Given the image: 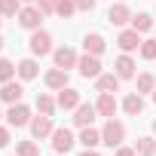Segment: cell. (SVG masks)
I'll use <instances>...</instances> for the list:
<instances>
[{
  "mask_svg": "<svg viewBox=\"0 0 156 156\" xmlns=\"http://www.w3.org/2000/svg\"><path fill=\"white\" fill-rule=\"evenodd\" d=\"M28 49H31V55H34V58H43V55H52V52H55V49H52V34H49V31H43V28L31 31V40H28Z\"/></svg>",
  "mask_w": 156,
  "mask_h": 156,
  "instance_id": "cell-1",
  "label": "cell"
},
{
  "mask_svg": "<svg viewBox=\"0 0 156 156\" xmlns=\"http://www.w3.org/2000/svg\"><path fill=\"white\" fill-rule=\"evenodd\" d=\"M122 141H126V126H122L119 119L110 116V119L104 122V129H101V144H107L110 150H116Z\"/></svg>",
  "mask_w": 156,
  "mask_h": 156,
  "instance_id": "cell-2",
  "label": "cell"
},
{
  "mask_svg": "<svg viewBox=\"0 0 156 156\" xmlns=\"http://www.w3.org/2000/svg\"><path fill=\"white\" fill-rule=\"evenodd\" d=\"M101 55H80V61H76V70H80V76H86V80H98L101 76Z\"/></svg>",
  "mask_w": 156,
  "mask_h": 156,
  "instance_id": "cell-3",
  "label": "cell"
},
{
  "mask_svg": "<svg viewBox=\"0 0 156 156\" xmlns=\"http://www.w3.org/2000/svg\"><path fill=\"white\" fill-rule=\"evenodd\" d=\"M19 25L25 28V31H37L40 28V22H43V9L40 6H31V3H25L22 9H19Z\"/></svg>",
  "mask_w": 156,
  "mask_h": 156,
  "instance_id": "cell-4",
  "label": "cell"
},
{
  "mask_svg": "<svg viewBox=\"0 0 156 156\" xmlns=\"http://www.w3.org/2000/svg\"><path fill=\"white\" fill-rule=\"evenodd\" d=\"M31 119H34V116H31V107H28V104H22V101H19V104H9V110H6V122H9L12 129L31 126Z\"/></svg>",
  "mask_w": 156,
  "mask_h": 156,
  "instance_id": "cell-5",
  "label": "cell"
},
{
  "mask_svg": "<svg viewBox=\"0 0 156 156\" xmlns=\"http://www.w3.org/2000/svg\"><path fill=\"white\" fill-rule=\"evenodd\" d=\"M52 61H55V67H61V70H70V67H76L80 55H76L70 46H58V49L52 52Z\"/></svg>",
  "mask_w": 156,
  "mask_h": 156,
  "instance_id": "cell-6",
  "label": "cell"
},
{
  "mask_svg": "<svg viewBox=\"0 0 156 156\" xmlns=\"http://www.w3.org/2000/svg\"><path fill=\"white\" fill-rule=\"evenodd\" d=\"M52 132H55V126H52V116H34L31 119V135H34V141H43V138H52Z\"/></svg>",
  "mask_w": 156,
  "mask_h": 156,
  "instance_id": "cell-7",
  "label": "cell"
},
{
  "mask_svg": "<svg viewBox=\"0 0 156 156\" xmlns=\"http://www.w3.org/2000/svg\"><path fill=\"white\" fill-rule=\"evenodd\" d=\"M107 22H110L113 28H126V25L132 22V9H129L126 3H113V6L107 9Z\"/></svg>",
  "mask_w": 156,
  "mask_h": 156,
  "instance_id": "cell-8",
  "label": "cell"
},
{
  "mask_svg": "<svg viewBox=\"0 0 156 156\" xmlns=\"http://www.w3.org/2000/svg\"><path fill=\"white\" fill-rule=\"evenodd\" d=\"M116 46H119L122 52H135V49H141V34H138L135 28H122L119 37H116Z\"/></svg>",
  "mask_w": 156,
  "mask_h": 156,
  "instance_id": "cell-9",
  "label": "cell"
},
{
  "mask_svg": "<svg viewBox=\"0 0 156 156\" xmlns=\"http://www.w3.org/2000/svg\"><path fill=\"white\" fill-rule=\"evenodd\" d=\"M73 144H76V138H73L70 129H55V132H52V150H55V153H67Z\"/></svg>",
  "mask_w": 156,
  "mask_h": 156,
  "instance_id": "cell-10",
  "label": "cell"
},
{
  "mask_svg": "<svg viewBox=\"0 0 156 156\" xmlns=\"http://www.w3.org/2000/svg\"><path fill=\"white\" fill-rule=\"evenodd\" d=\"M43 83H46V89L61 92V89L67 86V70H61V67H49V70L43 73Z\"/></svg>",
  "mask_w": 156,
  "mask_h": 156,
  "instance_id": "cell-11",
  "label": "cell"
},
{
  "mask_svg": "<svg viewBox=\"0 0 156 156\" xmlns=\"http://www.w3.org/2000/svg\"><path fill=\"white\" fill-rule=\"evenodd\" d=\"M22 95H25V86H22V83H16V80L0 83V101H6V104H19Z\"/></svg>",
  "mask_w": 156,
  "mask_h": 156,
  "instance_id": "cell-12",
  "label": "cell"
},
{
  "mask_svg": "<svg viewBox=\"0 0 156 156\" xmlns=\"http://www.w3.org/2000/svg\"><path fill=\"white\" fill-rule=\"evenodd\" d=\"M135 67H138V64H135V58H132L129 52H122V55L113 61V73L119 76V80H132V76H135Z\"/></svg>",
  "mask_w": 156,
  "mask_h": 156,
  "instance_id": "cell-13",
  "label": "cell"
},
{
  "mask_svg": "<svg viewBox=\"0 0 156 156\" xmlns=\"http://www.w3.org/2000/svg\"><path fill=\"white\" fill-rule=\"evenodd\" d=\"M95 107H98V116H116V110H119V104H116V98H113V92H98V101H95Z\"/></svg>",
  "mask_w": 156,
  "mask_h": 156,
  "instance_id": "cell-14",
  "label": "cell"
},
{
  "mask_svg": "<svg viewBox=\"0 0 156 156\" xmlns=\"http://www.w3.org/2000/svg\"><path fill=\"white\" fill-rule=\"evenodd\" d=\"M16 73H19V80H22V83L37 80V76H40V64H37V58H22V61L16 64Z\"/></svg>",
  "mask_w": 156,
  "mask_h": 156,
  "instance_id": "cell-15",
  "label": "cell"
},
{
  "mask_svg": "<svg viewBox=\"0 0 156 156\" xmlns=\"http://www.w3.org/2000/svg\"><path fill=\"white\" fill-rule=\"evenodd\" d=\"M95 116H98V107H95V104H80V107L73 110V126L86 129V126L95 122Z\"/></svg>",
  "mask_w": 156,
  "mask_h": 156,
  "instance_id": "cell-16",
  "label": "cell"
},
{
  "mask_svg": "<svg viewBox=\"0 0 156 156\" xmlns=\"http://www.w3.org/2000/svg\"><path fill=\"white\" fill-rule=\"evenodd\" d=\"M55 101H58V107H61V110H76V107L83 104V101H80V92L70 89V86H64V89L58 92V98H55Z\"/></svg>",
  "mask_w": 156,
  "mask_h": 156,
  "instance_id": "cell-17",
  "label": "cell"
},
{
  "mask_svg": "<svg viewBox=\"0 0 156 156\" xmlns=\"http://www.w3.org/2000/svg\"><path fill=\"white\" fill-rule=\"evenodd\" d=\"M83 49H86L89 55H101V52L107 49V40H104L101 34H95V31H92V34H86V37H83Z\"/></svg>",
  "mask_w": 156,
  "mask_h": 156,
  "instance_id": "cell-18",
  "label": "cell"
},
{
  "mask_svg": "<svg viewBox=\"0 0 156 156\" xmlns=\"http://www.w3.org/2000/svg\"><path fill=\"white\" fill-rule=\"evenodd\" d=\"M76 144H83L86 150H95V147L101 144V132H98V129H92V126H86V129L80 132V138H76Z\"/></svg>",
  "mask_w": 156,
  "mask_h": 156,
  "instance_id": "cell-19",
  "label": "cell"
},
{
  "mask_svg": "<svg viewBox=\"0 0 156 156\" xmlns=\"http://www.w3.org/2000/svg\"><path fill=\"white\" fill-rule=\"evenodd\" d=\"M122 110H126L129 116H138V113L144 110V98H141V92H129V95L122 98Z\"/></svg>",
  "mask_w": 156,
  "mask_h": 156,
  "instance_id": "cell-20",
  "label": "cell"
},
{
  "mask_svg": "<svg viewBox=\"0 0 156 156\" xmlns=\"http://www.w3.org/2000/svg\"><path fill=\"white\" fill-rule=\"evenodd\" d=\"M95 89L98 92H116L119 89V76L116 73H101L98 80H95Z\"/></svg>",
  "mask_w": 156,
  "mask_h": 156,
  "instance_id": "cell-21",
  "label": "cell"
},
{
  "mask_svg": "<svg viewBox=\"0 0 156 156\" xmlns=\"http://www.w3.org/2000/svg\"><path fill=\"white\" fill-rule=\"evenodd\" d=\"M55 107H58V101H55L52 95H46V92H40V95H37V110H40L43 116H52V113H55Z\"/></svg>",
  "mask_w": 156,
  "mask_h": 156,
  "instance_id": "cell-22",
  "label": "cell"
},
{
  "mask_svg": "<svg viewBox=\"0 0 156 156\" xmlns=\"http://www.w3.org/2000/svg\"><path fill=\"white\" fill-rule=\"evenodd\" d=\"M132 28H135L138 34H147V31L153 28V19H150V12H138V16H132Z\"/></svg>",
  "mask_w": 156,
  "mask_h": 156,
  "instance_id": "cell-23",
  "label": "cell"
},
{
  "mask_svg": "<svg viewBox=\"0 0 156 156\" xmlns=\"http://www.w3.org/2000/svg\"><path fill=\"white\" fill-rule=\"evenodd\" d=\"M135 150H138V156H153V153H156V138H150V135L138 138Z\"/></svg>",
  "mask_w": 156,
  "mask_h": 156,
  "instance_id": "cell-24",
  "label": "cell"
},
{
  "mask_svg": "<svg viewBox=\"0 0 156 156\" xmlns=\"http://www.w3.org/2000/svg\"><path fill=\"white\" fill-rule=\"evenodd\" d=\"M153 89H156V76H153V73H138V89H135V92L147 95V92H153Z\"/></svg>",
  "mask_w": 156,
  "mask_h": 156,
  "instance_id": "cell-25",
  "label": "cell"
},
{
  "mask_svg": "<svg viewBox=\"0 0 156 156\" xmlns=\"http://www.w3.org/2000/svg\"><path fill=\"white\" fill-rule=\"evenodd\" d=\"M22 6H25L22 0H0V16H3V19L19 16V9H22Z\"/></svg>",
  "mask_w": 156,
  "mask_h": 156,
  "instance_id": "cell-26",
  "label": "cell"
},
{
  "mask_svg": "<svg viewBox=\"0 0 156 156\" xmlns=\"http://www.w3.org/2000/svg\"><path fill=\"white\" fill-rule=\"evenodd\" d=\"M16 156H40L37 141H19L16 144Z\"/></svg>",
  "mask_w": 156,
  "mask_h": 156,
  "instance_id": "cell-27",
  "label": "cell"
},
{
  "mask_svg": "<svg viewBox=\"0 0 156 156\" xmlns=\"http://www.w3.org/2000/svg\"><path fill=\"white\" fill-rule=\"evenodd\" d=\"M16 80V64L9 58H0V83H9Z\"/></svg>",
  "mask_w": 156,
  "mask_h": 156,
  "instance_id": "cell-28",
  "label": "cell"
},
{
  "mask_svg": "<svg viewBox=\"0 0 156 156\" xmlns=\"http://www.w3.org/2000/svg\"><path fill=\"white\" fill-rule=\"evenodd\" d=\"M138 52H141L144 61H153V58H156V37H153V40H141V49H138Z\"/></svg>",
  "mask_w": 156,
  "mask_h": 156,
  "instance_id": "cell-29",
  "label": "cell"
},
{
  "mask_svg": "<svg viewBox=\"0 0 156 156\" xmlns=\"http://www.w3.org/2000/svg\"><path fill=\"white\" fill-rule=\"evenodd\" d=\"M76 12V3L73 0H58V6H55V16H61V19H70Z\"/></svg>",
  "mask_w": 156,
  "mask_h": 156,
  "instance_id": "cell-30",
  "label": "cell"
},
{
  "mask_svg": "<svg viewBox=\"0 0 156 156\" xmlns=\"http://www.w3.org/2000/svg\"><path fill=\"white\" fill-rule=\"evenodd\" d=\"M37 6L43 9V16H52L55 6H58V0H37Z\"/></svg>",
  "mask_w": 156,
  "mask_h": 156,
  "instance_id": "cell-31",
  "label": "cell"
},
{
  "mask_svg": "<svg viewBox=\"0 0 156 156\" xmlns=\"http://www.w3.org/2000/svg\"><path fill=\"white\" fill-rule=\"evenodd\" d=\"M73 3H76V9L89 12V9H95V3H98V0H73Z\"/></svg>",
  "mask_w": 156,
  "mask_h": 156,
  "instance_id": "cell-32",
  "label": "cell"
},
{
  "mask_svg": "<svg viewBox=\"0 0 156 156\" xmlns=\"http://www.w3.org/2000/svg\"><path fill=\"white\" fill-rule=\"evenodd\" d=\"M113 156H138V150H132V147H122V144H119V147L113 150Z\"/></svg>",
  "mask_w": 156,
  "mask_h": 156,
  "instance_id": "cell-33",
  "label": "cell"
},
{
  "mask_svg": "<svg viewBox=\"0 0 156 156\" xmlns=\"http://www.w3.org/2000/svg\"><path fill=\"white\" fill-rule=\"evenodd\" d=\"M9 141H12V138H9V129H6V126H0V150H3Z\"/></svg>",
  "mask_w": 156,
  "mask_h": 156,
  "instance_id": "cell-34",
  "label": "cell"
},
{
  "mask_svg": "<svg viewBox=\"0 0 156 156\" xmlns=\"http://www.w3.org/2000/svg\"><path fill=\"white\" fill-rule=\"evenodd\" d=\"M80 156H101V153H95V150H83Z\"/></svg>",
  "mask_w": 156,
  "mask_h": 156,
  "instance_id": "cell-35",
  "label": "cell"
},
{
  "mask_svg": "<svg viewBox=\"0 0 156 156\" xmlns=\"http://www.w3.org/2000/svg\"><path fill=\"white\" fill-rule=\"evenodd\" d=\"M22 3H37V0H22Z\"/></svg>",
  "mask_w": 156,
  "mask_h": 156,
  "instance_id": "cell-36",
  "label": "cell"
},
{
  "mask_svg": "<svg viewBox=\"0 0 156 156\" xmlns=\"http://www.w3.org/2000/svg\"><path fill=\"white\" fill-rule=\"evenodd\" d=\"M3 43H6V40H3V37H0V49H3Z\"/></svg>",
  "mask_w": 156,
  "mask_h": 156,
  "instance_id": "cell-37",
  "label": "cell"
},
{
  "mask_svg": "<svg viewBox=\"0 0 156 156\" xmlns=\"http://www.w3.org/2000/svg\"><path fill=\"white\" fill-rule=\"evenodd\" d=\"M153 135H156V119H153Z\"/></svg>",
  "mask_w": 156,
  "mask_h": 156,
  "instance_id": "cell-38",
  "label": "cell"
},
{
  "mask_svg": "<svg viewBox=\"0 0 156 156\" xmlns=\"http://www.w3.org/2000/svg\"><path fill=\"white\" fill-rule=\"evenodd\" d=\"M153 101H156V89H153Z\"/></svg>",
  "mask_w": 156,
  "mask_h": 156,
  "instance_id": "cell-39",
  "label": "cell"
},
{
  "mask_svg": "<svg viewBox=\"0 0 156 156\" xmlns=\"http://www.w3.org/2000/svg\"><path fill=\"white\" fill-rule=\"evenodd\" d=\"M58 156H67V153H58Z\"/></svg>",
  "mask_w": 156,
  "mask_h": 156,
  "instance_id": "cell-40",
  "label": "cell"
},
{
  "mask_svg": "<svg viewBox=\"0 0 156 156\" xmlns=\"http://www.w3.org/2000/svg\"><path fill=\"white\" fill-rule=\"evenodd\" d=\"M0 22H3V16H0Z\"/></svg>",
  "mask_w": 156,
  "mask_h": 156,
  "instance_id": "cell-41",
  "label": "cell"
},
{
  "mask_svg": "<svg viewBox=\"0 0 156 156\" xmlns=\"http://www.w3.org/2000/svg\"><path fill=\"white\" fill-rule=\"evenodd\" d=\"M0 116H3V113H0Z\"/></svg>",
  "mask_w": 156,
  "mask_h": 156,
  "instance_id": "cell-42",
  "label": "cell"
}]
</instances>
